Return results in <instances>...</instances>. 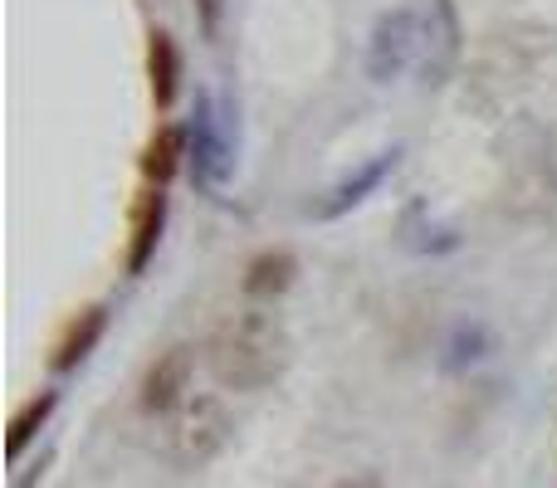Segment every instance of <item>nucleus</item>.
<instances>
[{
    "label": "nucleus",
    "instance_id": "obj_1",
    "mask_svg": "<svg viewBox=\"0 0 557 488\" xmlns=\"http://www.w3.org/2000/svg\"><path fill=\"white\" fill-rule=\"evenodd\" d=\"M288 356H294L288 327L264 308H240L206 337V372L225 391H264L288 372Z\"/></svg>",
    "mask_w": 557,
    "mask_h": 488
},
{
    "label": "nucleus",
    "instance_id": "obj_2",
    "mask_svg": "<svg viewBox=\"0 0 557 488\" xmlns=\"http://www.w3.org/2000/svg\"><path fill=\"white\" fill-rule=\"evenodd\" d=\"M235 415L221 396L211 391H191L162 425V454L176 470H206L215 454L231 445Z\"/></svg>",
    "mask_w": 557,
    "mask_h": 488
},
{
    "label": "nucleus",
    "instance_id": "obj_3",
    "mask_svg": "<svg viewBox=\"0 0 557 488\" xmlns=\"http://www.w3.org/2000/svg\"><path fill=\"white\" fill-rule=\"evenodd\" d=\"M186 142H191V182L201 191H225V182L235 176V162H240V137H235V113L201 88L196 93V113L191 127H186Z\"/></svg>",
    "mask_w": 557,
    "mask_h": 488
},
{
    "label": "nucleus",
    "instance_id": "obj_4",
    "mask_svg": "<svg viewBox=\"0 0 557 488\" xmlns=\"http://www.w3.org/2000/svg\"><path fill=\"white\" fill-rule=\"evenodd\" d=\"M421 39H425V15L411 5H396V10H382L367 35V74L376 84H392L401 78L406 68L421 64Z\"/></svg>",
    "mask_w": 557,
    "mask_h": 488
},
{
    "label": "nucleus",
    "instance_id": "obj_5",
    "mask_svg": "<svg viewBox=\"0 0 557 488\" xmlns=\"http://www.w3.org/2000/svg\"><path fill=\"white\" fill-rule=\"evenodd\" d=\"M191 366H196V352L182 347V342L166 347V352H157V362L147 366L143 386H137V405H143V415L166 421V415L191 396Z\"/></svg>",
    "mask_w": 557,
    "mask_h": 488
},
{
    "label": "nucleus",
    "instance_id": "obj_6",
    "mask_svg": "<svg viewBox=\"0 0 557 488\" xmlns=\"http://www.w3.org/2000/svg\"><path fill=\"white\" fill-rule=\"evenodd\" d=\"M460 54H465L460 15H455L450 0H431V10H425L421 64H416V74H421L425 84H445V78H450V68L460 64Z\"/></svg>",
    "mask_w": 557,
    "mask_h": 488
},
{
    "label": "nucleus",
    "instance_id": "obj_7",
    "mask_svg": "<svg viewBox=\"0 0 557 488\" xmlns=\"http://www.w3.org/2000/svg\"><path fill=\"white\" fill-rule=\"evenodd\" d=\"M396 162H401V147H386V152H376L372 162H362L352 176H343V182H337L333 191H327L323 201L313 205V215H318V221H337V215H347L352 205H362L367 196H372L376 186H382L386 176L396 172Z\"/></svg>",
    "mask_w": 557,
    "mask_h": 488
},
{
    "label": "nucleus",
    "instance_id": "obj_8",
    "mask_svg": "<svg viewBox=\"0 0 557 488\" xmlns=\"http://www.w3.org/2000/svg\"><path fill=\"white\" fill-rule=\"evenodd\" d=\"M162 230H166V196L157 186H147L133 201V221H127V274H143L152 264Z\"/></svg>",
    "mask_w": 557,
    "mask_h": 488
},
{
    "label": "nucleus",
    "instance_id": "obj_9",
    "mask_svg": "<svg viewBox=\"0 0 557 488\" xmlns=\"http://www.w3.org/2000/svg\"><path fill=\"white\" fill-rule=\"evenodd\" d=\"M103 327H108V308L103 303L78 308V313L64 323V333L54 337V356H49V366H54V372H74V366H84V356L98 347Z\"/></svg>",
    "mask_w": 557,
    "mask_h": 488
},
{
    "label": "nucleus",
    "instance_id": "obj_10",
    "mask_svg": "<svg viewBox=\"0 0 557 488\" xmlns=\"http://www.w3.org/2000/svg\"><path fill=\"white\" fill-rule=\"evenodd\" d=\"M182 157H191V142H186V127L176 123H162L152 137H147L143 157H137V166H143V176L162 191L166 182H172L176 172H182Z\"/></svg>",
    "mask_w": 557,
    "mask_h": 488
},
{
    "label": "nucleus",
    "instance_id": "obj_11",
    "mask_svg": "<svg viewBox=\"0 0 557 488\" xmlns=\"http://www.w3.org/2000/svg\"><path fill=\"white\" fill-rule=\"evenodd\" d=\"M147 78H152V103L172 108L176 88H182V49L166 29H152L147 35Z\"/></svg>",
    "mask_w": 557,
    "mask_h": 488
},
{
    "label": "nucleus",
    "instance_id": "obj_12",
    "mask_svg": "<svg viewBox=\"0 0 557 488\" xmlns=\"http://www.w3.org/2000/svg\"><path fill=\"white\" fill-rule=\"evenodd\" d=\"M298 274V259L288 254V249H264V254H255L250 264H245V298H278L288 284H294Z\"/></svg>",
    "mask_w": 557,
    "mask_h": 488
},
{
    "label": "nucleus",
    "instance_id": "obj_13",
    "mask_svg": "<svg viewBox=\"0 0 557 488\" xmlns=\"http://www.w3.org/2000/svg\"><path fill=\"white\" fill-rule=\"evenodd\" d=\"M54 405H59L54 391H39V396H29V401L20 405L15 421H10V460H20V454H25V445L45 430V421L54 415Z\"/></svg>",
    "mask_w": 557,
    "mask_h": 488
},
{
    "label": "nucleus",
    "instance_id": "obj_14",
    "mask_svg": "<svg viewBox=\"0 0 557 488\" xmlns=\"http://www.w3.org/2000/svg\"><path fill=\"white\" fill-rule=\"evenodd\" d=\"M484 347H490V337H484V327H455V337H450V366L455 362H465V356H484Z\"/></svg>",
    "mask_w": 557,
    "mask_h": 488
},
{
    "label": "nucleus",
    "instance_id": "obj_15",
    "mask_svg": "<svg viewBox=\"0 0 557 488\" xmlns=\"http://www.w3.org/2000/svg\"><path fill=\"white\" fill-rule=\"evenodd\" d=\"M221 10H225V0H196V20H201L206 39L221 35Z\"/></svg>",
    "mask_w": 557,
    "mask_h": 488
},
{
    "label": "nucleus",
    "instance_id": "obj_16",
    "mask_svg": "<svg viewBox=\"0 0 557 488\" xmlns=\"http://www.w3.org/2000/svg\"><path fill=\"white\" fill-rule=\"evenodd\" d=\"M333 488H382V479H376V474H352V479H343Z\"/></svg>",
    "mask_w": 557,
    "mask_h": 488
}]
</instances>
